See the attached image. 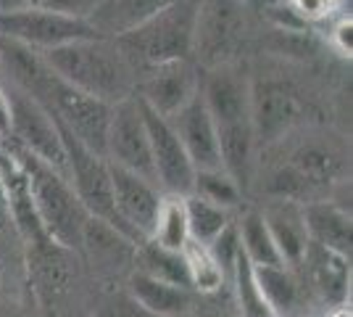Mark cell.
<instances>
[{
  "label": "cell",
  "mask_w": 353,
  "mask_h": 317,
  "mask_svg": "<svg viewBox=\"0 0 353 317\" xmlns=\"http://www.w3.org/2000/svg\"><path fill=\"white\" fill-rule=\"evenodd\" d=\"M40 56L61 79L108 106L132 98L137 90V69L114 37L74 40Z\"/></svg>",
  "instance_id": "1"
},
{
  "label": "cell",
  "mask_w": 353,
  "mask_h": 317,
  "mask_svg": "<svg viewBox=\"0 0 353 317\" xmlns=\"http://www.w3.org/2000/svg\"><path fill=\"white\" fill-rule=\"evenodd\" d=\"M0 143L19 159V164L27 175L32 204H34L37 220L43 225L48 241L63 251L79 249L90 214L74 193L69 177L56 172L53 166H48L34 153L24 151L21 146H16L11 140H0Z\"/></svg>",
  "instance_id": "2"
},
{
  "label": "cell",
  "mask_w": 353,
  "mask_h": 317,
  "mask_svg": "<svg viewBox=\"0 0 353 317\" xmlns=\"http://www.w3.org/2000/svg\"><path fill=\"white\" fill-rule=\"evenodd\" d=\"M195 14H198V0H176L169 8L153 14L143 24L114 40L127 53V59L132 61L137 75L169 61H192Z\"/></svg>",
  "instance_id": "3"
},
{
  "label": "cell",
  "mask_w": 353,
  "mask_h": 317,
  "mask_svg": "<svg viewBox=\"0 0 353 317\" xmlns=\"http://www.w3.org/2000/svg\"><path fill=\"white\" fill-rule=\"evenodd\" d=\"M59 133L61 140H63V151H66V175H69V182H72L77 198L82 201L85 211H88L90 217L105 222L108 227H114L127 241L137 246V238L130 233V227L121 222L117 204H114L108 159L101 156V153L90 151L88 146L79 143L63 124H59Z\"/></svg>",
  "instance_id": "4"
},
{
  "label": "cell",
  "mask_w": 353,
  "mask_h": 317,
  "mask_svg": "<svg viewBox=\"0 0 353 317\" xmlns=\"http://www.w3.org/2000/svg\"><path fill=\"white\" fill-rule=\"evenodd\" d=\"M245 11V0H198L192 43L195 66L211 69L235 61L248 32Z\"/></svg>",
  "instance_id": "5"
},
{
  "label": "cell",
  "mask_w": 353,
  "mask_h": 317,
  "mask_svg": "<svg viewBox=\"0 0 353 317\" xmlns=\"http://www.w3.org/2000/svg\"><path fill=\"white\" fill-rule=\"evenodd\" d=\"M0 35L16 43H24L37 53H45L50 48L66 46L74 40L98 37V30L88 19L61 14L45 6H32L21 11H0Z\"/></svg>",
  "instance_id": "6"
},
{
  "label": "cell",
  "mask_w": 353,
  "mask_h": 317,
  "mask_svg": "<svg viewBox=\"0 0 353 317\" xmlns=\"http://www.w3.org/2000/svg\"><path fill=\"white\" fill-rule=\"evenodd\" d=\"M3 85H6L8 101H11V135L6 140L21 146L24 151L34 153L40 162L53 166L56 172L66 175V151H63V140H61L56 119L32 95L8 82H3Z\"/></svg>",
  "instance_id": "7"
},
{
  "label": "cell",
  "mask_w": 353,
  "mask_h": 317,
  "mask_svg": "<svg viewBox=\"0 0 353 317\" xmlns=\"http://www.w3.org/2000/svg\"><path fill=\"white\" fill-rule=\"evenodd\" d=\"M105 159L156 182L150 140H148L145 119H143L137 95L111 106V119H108V133H105Z\"/></svg>",
  "instance_id": "8"
},
{
  "label": "cell",
  "mask_w": 353,
  "mask_h": 317,
  "mask_svg": "<svg viewBox=\"0 0 353 317\" xmlns=\"http://www.w3.org/2000/svg\"><path fill=\"white\" fill-rule=\"evenodd\" d=\"M140 108H143V119H145L148 140H150V159H153V172H156L159 188L163 193L188 196L192 191V180H195V166H192L182 140L176 137L174 127L166 117L156 114L143 101H140Z\"/></svg>",
  "instance_id": "9"
},
{
  "label": "cell",
  "mask_w": 353,
  "mask_h": 317,
  "mask_svg": "<svg viewBox=\"0 0 353 317\" xmlns=\"http://www.w3.org/2000/svg\"><path fill=\"white\" fill-rule=\"evenodd\" d=\"M201 90V75L195 61H169L137 75L134 95L161 117H174Z\"/></svg>",
  "instance_id": "10"
},
{
  "label": "cell",
  "mask_w": 353,
  "mask_h": 317,
  "mask_svg": "<svg viewBox=\"0 0 353 317\" xmlns=\"http://www.w3.org/2000/svg\"><path fill=\"white\" fill-rule=\"evenodd\" d=\"M303 104L282 79H250V117L259 146L285 137L301 122Z\"/></svg>",
  "instance_id": "11"
},
{
  "label": "cell",
  "mask_w": 353,
  "mask_h": 317,
  "mask_svg": "<svg viewBox=\"0 0 353 317\" xmlns=\"http://www.w3.org/2000/svg\"><path fill=\"white\" fill-rule=\"evenodd\" d=\"M108 172H111V191H114L119 217L130 227L137 243H143L145 238H150L163 191L153 180H145L114 162H108Z\"/></svg>",
  "instance_id": "12"
},
{
  "label": "cell",
  "mask_w": 353,
  "mask_h": 317,
  "mask_svg": "<svg viewBox=\"0 0 353 317\" xmlns=\"http://www.w3.org/2000/svg\"><path fill=\"white\" fill-rule=\"evenodd\" d=\"M172 127H174L176 137L182 140L185 151L190 156L195 172L198 169H224L221 166V151H219V137H216V124L208 114L203 95L192 98L188 106H182L174 117H169Z\"/></svg>",
  "instance_id": "13"
},
{
  "label": "cell",
  "mask_w": 353,
  "mask_h": 317,
  "mask_svg": "<svg viewBox=\"0 0 353 317\" xmlns=\"http://www.w3.org/2000/svg\"><path fill=\"white\" fill-rule=\"evenodd\" d=\"M269 225V233L277 243L282 262L288 267H301L309 249V233L303 222V206L298 201H282V198H269L266 209L261 211Z\"/></svg>",
  "instance_id": "14"
},
{
  "label": "cell",
  "mask_w": 353,
  "mask_h": 317,
  "mask_svg": "<svg viewBox=\"0 0 353 317\" xmlns=\"http://www.w3.org/2000/svg\"><path fill=\"white\" fill-rule=\"evenodd\" d=\"M306 265L311 288L332 307H343L351 291V265L348 257H343L338 251H330L324 246L309 241L306 257L301 262V267Z\"/></svg>",
  "instance_id": "15"
},
{
  "label": "cell",
  "mask_w": 353,
  "mask_h": 317,
  "mask_svg": "<svg viewBox=\"0 0 353 317\" xmlns=\"http://www.w3.org/2000/svg\"><path fill=\"white\" fill-rule=\"evenodd\" d=\"M303 222L311 243L338 251L343 257H351L353 222L351 214L343 206L332 201H309L303 204Z\"/></svg>",
  "instance_id": "16"
},
{
  "label": "cell",
  "mask_w": 353,
  "mask_h": 317,
  "mask_svg": "<svg viewBox=\"0 0 353 317\" xmlns=\"http://www.w3.org/2000/svg\"><path fill=\"white\" fill-rule=\"evenodd\" d=\"M130 296L150 317H182L192 304L188 288L163 283L140 270L130 275Z\"/></svg>",
  "instance_id": "17"
},
{
  "label": "cell",
  "mask_w": 353,
  "mask_h": 317,
  "mask_svg": "<svg viewBox=\"0 0 353 317\" xmlns=\"http://www.w3.org/2000/svg\"><path fill=\"white\" fill-rule=\"evenodd\" d=\"M176 0H103L92 14L90 24L98 30L103 37H119L132 27L143 24L145 19L159 14L163 8H169Z\"/></svg>",
  "instance_id": "18"
},
{
  "label": "cell",
  "mask_w": 353,
  "mask_h": 317,
  "mask_svg": "<svg viewBox=\"0 0 353 317\" xmlns=\"http://www.w3.org/2000/svg\"><path fill=\"white\" fill-rule=\"evenodd\" d=\"M295 172L309 182L311 188H324L330 182H335L345 169L343 153L335 151L332 146H327L324 140H301L290 153V162Z\"/></svg>",
  "instance_id": "19"
},
{
  "label": "cell",
  "mask_w": 353,
  "mask_h": 317,
  "mask_svg": "<svg viewBox=\"0 0 353 317\" xmlns=\"http://www.w3.org/2000/svg\"><path fill=\"white\" fill-rule=\"evenodd\" d=\"M137 270L150 275V278H159L163 283H172V286L192 291L185 254L182 251H172V249H163V246L153 243L150 238L137 243Z\"/></svg>",
  "instance_id": "20"
},
{
  "label": "cell",
  "mask_w": 353,
  "mask_h": 317,
  "mask_svg": "<svg viewBox=\"0 0 353 317\" xmlns=\"http://www.w3.org/2000/svg\"><path fill=\"white\" fill-rule=\"evenodd\" d=\"M256 275H259V283L264 288L266 302L272 304L277 317L290 315L301 307L303 286H301L293 267H288V265H266V267H256Z\"/></svg>",
  "instance_id": "21"
},
{
  "label": "cell",
  "mask_w": 353,
  "mask_h": 317,
  "mask_svg": "<svg viewBox=\"0 0 353 317\" xmlns=\"http://www.w3.org/2000/svg\"><path fill=\"white\" fill-rule=\"evenodd\" d=\"M237 222V236H240V249L250 265L256 267H266V265H285L277 251V243L269 233L264 214L256 209L245 211Z\"/></svg>",
  "instance_id": "22"
},
{
  "label": "cell",
  "mask_w": 353,
  "mask_h": 317,
  "mask_svg": "<svg viewBox=\"0 0 353 317\" xmlns=\"http://www.w3.org/2000/svg\"><path fill=\"white\" fill-rule=\"evenodd\" d=\"M150 241L172 249V251H182L190 243V227H188V211H185V196L176 193H163L161 204H159V214L150 230Z\"/></svg>",
  "instance_id": "23"
},
{
  "label": "cell",
  "mask_w": 353,
  "mask_h": 317,
  "mask_svg": "<svg viewBox=\"0 0 353 317\" xmlns=\"http://www.w3.org/2000/svg\"><path fill=\"white\" fill-rule=\"evenodd\" d=\"M185 211H188V227H190V241L208 243L219 236L224 227L235 220V214L224 209L219 204H211L198 193H188L185 196Z\"/></svg>",
  "instance_id": "24"
},
{
  "label": "cell",
  "mask_w": 353,
  "mask_h": 317,
  "mask_svg": "<svg viewBox=\"0 0 353 317\" xmlns=\"http://www.w3.org/2000/svg\"><path fill=\"white\" fill-rule=\"evenodd\" d=\"M230 278H232V286H235V299H237L240 317H277L274 309H272V304L266 302L264 288H261L259 275H256V267L245 259L243 251H240V257H237Z\"/></svg>",
  "instance_id": "25"
},
{
  "label": "cell",
  "mask_w": 353,
  "mask_h": 317,
  "mask_svg": "<svg viewBox=\"0 0 353 317\" xmlns=\"http://www.w3.org/2000/svg\"><path fill=\"white\" fill-rule=\"evenodd\" d=\"M190 193H198L211 204H219L230 211H235L245 196V191L237 185L227 169H198Z\"/></svg>",
  "instance_id": "26"
},
{
  "label": "cell",
  "mask_w": 353,
  "mask_h": 317,
  "mask_svg": "<svg viewBox=\"0 0 353 317\" xmlns=\"http://www.w3.org/2000/svg\"><path fill=\"white\" fill-rule=\"evenodd\" d=\"M182 254H185V262H188L192 291H201V294H216V291H221L227 275L216 265V259L211 257L208 246L190 241L182 249Z\"/></svg>",
  "instance_id": "27"
},
{
  "label": "cell",
  "mask_w": 353,
  "mask_h": 317,
  "mask_svg": "<svg viewBox=\"0 0 353 317\" xmlns=\"http://www.w3.org/2000/svg\"><path fill=\"white\" fill-rule=\"evenodd\" d=\"M264 191L269 198H282V201H298V204H303V198L309 196L314 188L290 164H282L269 172V177L264 180Z\"/></svg>",
  "instance_id": "28"
},
{
  "label": "cell",
  "mask_w": 353,
  "mask_h": 317,
  "mask_svg": "<svg viewBox=\"0 0 353 317\" xmlns=\"http://www.w3.org/2000/svg\"><path fill=\"white\" fill-rule=\"evenodd\" d=\"M208 251H211V257L216 259V265L224 270V275L230 278V272H232L237 257H240V251H243V249H240V236H237V222H235V220L224 227V230H221L214 241L208 243Z\"/></svg>",
  "instance_id": "29"
},
{
  "label": "cell",
  "mask_w": 353,
  "mask_h": 317,
  "mask_svg": "<svg viewBox=\"0 0 353 317\" xmlns=\"http://www.w3.org/2000/svg\"><path fill=\"white\" fill-rule=\"evenodd\" d=\"M103 0H43L45 8H53L61 14L77 16V19H90V14L101 6Z\"/></svg>",
  "instance_id": "30"
},
{
  "label": "cell",
  "mask_w": 353,
  "mask_h": 317,
  "mask_svg": "<svg viewBox=\"0 0 353 317\" xmlns=\"http://www.w3.org/2000/svg\"><path fill=\"white\" fill-rule=\"evenodd\" d=\"M290 6H293V11L306 24H311V21H319V19H327V14L332 11V6L327 3V0H288Z\"/></svg>",
  "instance_id": "31"
},
{
  "label": "cell",
  "mask_w": 353,
  "mask_h": 317,
  "mask_svg": "<svg viewBox=\"0 0 353 317\" xmlns=\"http://www.w3.org/2000/svg\"><path fill=\"white\" fill-rule=\"evenodd\" d=\"M332 46L338 48L340 56H348L351 59L353 53V24L351 19H340L332 30Z\"/></svg>",
  "instance_id": "32"
},
{
  "label": "cell",
  "mask_w": 353,
  "mask_h": 317,
  "mask_svg": "<svg viewBox=\"0 0 353 317\" xmlns=\"http://www.w3.org/2000/svg\"><path fill=\"white\" fill-rule=\"evenodd\" d=\"M11 135V101H8V90L0 79V140Z\"/></svg>",
  "instance_id": "33"
},
{
  "label": "cell",
  "mask_w": 353,
  "mask_h": 317,
  "mask_svg": "<svg viewBox=\"0 0 353 317\" xmlns=\"http://www.w3.org/2000/svg\"><path fill=\"white\" fill-rule=\"evenodd\" d=\"M32 6H43V0H0V11H21Z\"/></svg>",
  "instance_id": "34"
},
{
  "label": "cell",
  "mask_w": 353,
  "mask_h": 317,
  "mask_svg": "<svg viewBox=\"0 0 353 317\" xmlns=\"http://www.w3.org/2000/svg\"><path fill=\"white\" fill-rule=\"evenodd\" d=\"M0 317H21L14 307H0Z\"/></svg>",
  "instance_id": "35"
},
{
  "label": "cell",
  "mask_w": 353,
  "mask_h": 317,
  "mask_svg": "<svg viewBox=\"0 0 353 317\" xmlns=\"http://www.w3.org/2000/svg\"><path fill=\"white\" fill-rule=\"evenodd\" d=\"M195 317H219V315H211V312H198Z\"/></svg>",
  "instance_id": "36"
},
{
  "label": "cell",
  "mask_w": 353,
  "mask_h": 317,
  "mask_svg": "<svg viewBox=\"0 0 353 317\" xmlns=\"http://www.w3.org/2000/svg\"><path fill=\"white\" fill-rule=\"evenodd\" d=\"M332 317H351V315H348V312H345V309H340L338 315H332Z\"/></svg>",
  "instance_id": "37"
}]
</instances>
